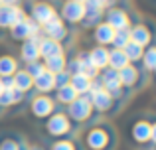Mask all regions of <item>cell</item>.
<instances>
[{
  "instance_id": "obj_7",
  "label": "cell",
  "mask_w": 156,
  "mask_h": 150,
  "mask_svg": "<svg viewBox=\"0 0 156 150\" xmlns=\"http://www.w3.org/2000/svg\"><path fill=\"white\" fill-rule=\"evenodd\" d=\"M99 81H101V87H103L105 91L113 97V99H117V101H121V103H122V99L129 97V93H126L125 89H122V85H121L119 71L107 67V69L99 71Z\"/></svg>"
},
{
  "instance_id": "obj_39",
  "label": "cell",
  "mask_w": 156,
  "mask_h": 150,
  "mask_svg": "<svg viewBox=\"0 0 156 150\" xmlns=\"http://www.w3.org/2000/svg\"><path fill=\"white\" fill-rule=\"evenodd\" d=\"M0 6H22V0H0Z\"/></svg>"
},
{
  "instance_id": "obj_31",
  "label": "cell",
  "mask_w": 156,
  "mask_h": 150,
  "mask_svg": "<svg viewBox=\"0 0 156 150\" xmlns=\"http://www.w3.org/2000/svg\"><path fill=\"white\" fill-rule=\"evenodd\" d=\"M122 51H125L129 63H140V58H142V51H144V47L138 46V44H134V42H129L125 47H122Z\"/></svg>"
},
{
  "instance_id": "obj_33",
  "label": "cell",
  "mask_w": 156,
  "mask_h": 150,
  "mask_svg": "<svg viewBox=\"0 0 156 150\" xmlns=\"http://www.w3.org/2000/svg\"><path fill=\"white\" fill-rule=\"evenodd\" d=\"M50 150H81V144L77 142L73 136L71 138H59L51 144Z\"/></svg>"
},
{
  "instance_id": "obj_4",
  "label": "cell",
  "mask_w": 156,
  "mask_h": 150,
  "mask_svg": "<svg viewBox=\"0 0 156 150\" xmlns=\"http://www.w3.org/2000/svg\"><path fill=\"white\" fill-rule=\"evenodd\" d=\"M119 79H121V85L126 93H134L136 89H142L146 83V71L142 69L138 63H129L126 67H122L119 71Z\"/></svg>"
},
{
  "instance_id": "obj_8",
  "label": "cell",
  "mask_w": 156,
  "mask_h": 150,
  "mask_svg": "<svg viewBox=\"0 0 156 150\" xmlns=\"http://www.w3.org/2000/svg\"><path fill=\"white\" fill-rule=\"evenodd\" d=\"M85 12H87V8H85L83 2L63 0L59 12H57V16H59L67 26H79V24L83 22V18H85Z\"/></svg>"
},
{
  "instance_id": "obj_26",
  "label": "cell",
  "mask_w": 156,
  "mask_h": 150,
  "mask_svg": "<svg viewBox=\"0 0 156 150\" xmlns=\"http://www.w3.org/2000/svg\"><path fill=\"white\" fill-rule=\"evenodd\" d=\"M77 91L71 87V85H65V87H59L55 89V95H53V101L57 103V107H67L69 103H73V101L77 99Z\"/></svg>"
},
{
  "instance_id": "obj_25",
  "label": "cell",
  "mask_w": 156,
  "mask_h": 150,
  "mask_svg": "<svg viewBox=\"0 0 156 150\" xmlns=\"http://www.w3.org/2000/svg\"><path fill=\"white\" fill-rule=\"evenodd\" d=\"M44 61V69L50 71L51 75H57L61 71H65V65H67V55L59 54V55H51V58L42 59Z\"/></svg>"
},
{
  "instance_id": "obj_23",
  "label": "cell",
  "mask_w": 156,
  "mask_h": 150,
  "mask_svg": "<svg viewBox=\"0 0 156 150\" xmlns=\"http://www.w3.org/2000/svg\"><path fill=\"white\" fill-rule=\"evenodd\" d=\"M89 58H91L93 65L97 67L99 71H103L109 67V47L105 46H93L89 50Z\"/></svg>"
},
{
  "instance_id": "obj_13",
  "label": "cell",
  "mask_w": 156,
  "mask_h": 150,
  "mask_svg": "<svg viewBox=\"0 0 156 150\" xmlns=\"http://www.w3.org/2000/svg\"><path fill=\"white\" fill-rule=\"evenodd\" d=\"M44 36L42 34H38V36H34V38H30V40H24L22 44H20V51H18V61L20 63H32V61H38V59H42L40 58V47H38V44H40V40H42Z\"/></svg>"
},
{
  "instance_id": "obj_1",
  "label": "cell",
  "mask_w": 156,
  "mask_h": 150,
  "mask_svg": "<svg viewBox=\"0 0 156 150\" xmlns=\"http://www.w3.org/2000/svg\"><path fill=\"white\" fill-rule=\"evenodd\" d=\"M81 140H83L85 150H115L117 131L111 123L99 120V123H93L85 128Z\"/></svg>"
},
{
  "instance_id": "obj_2",
  "label": "cell",
  "mask_w": 156,
  "mask_h": 150,
  "mask_svg": "<svg viewBox=\"0 0 156 150\" xmlns=\"http://www.w3.org/2000/svg\"><path fill=\"white\" fill-rule=\"evenodd\" d=\"M91 97L93 93L87 91V93H81L73 103H69L65 107V115L67 119L73 123V127H83V124H89L93 119H95V113H93V105H91Z\"/></svg>"
},
{
  "instance_id": "obj_37",
  "label": "cell",
  "mask_w": 156,
  "mask_h": 150,
  "mask_svg": "<svg viewBox=\"0 0 156 150\" xmlns=\"http://www.w3.org/2000/svg\"><path fill=\"white\" fill-rule=\"evenodd\" d=\"M69 75L67 71H61V73H57V75H53V83H55V89H59V87H65V85H69Z\"/></svg>"
},
{
  "instance_id": "obj_22",
  "label": "cell",
  "mask_w": 156,
  "mask_h": 150,
  "mask_svg": "<svg viewBox=\"0 0 156 150\" xmlns=\"http://www.w3.org/2000/svg\"><path fill=\"white\" fill-rule=\"evenodd\" d=\"M75 58H77V61H79V73L87 75L89 79H95V77H99V69L93 65L91 58H89V50H81L79 54L75 55Z\"/></svg>"
},
{
  "instance_id": "obj_19",
  "label": "cell",
  "mask_w": 156,
  "mask_h": 150,
  "mask_svg": "<svg viewBox=\"0 0 156 150\" xmlns=\"http://www.w3.org/2000/svg\"><path fill=\"white\" fill-rule=\"evenodd\" d=\"M26 99H28V95H24L18 89H4V91L0 93V109L4 111V109L16 107V105L24 103Z\"/></svg>"
},
{
  "instance_id": "obj_6",
  "label": "cell",
  "mask_w": 156,
  "mask_h": 150,
  "mask_svg": "<svg viewBox=\"0 0 156 150\" xmlns=\"http://www.w3.org/2000/svg\"><path fill=\"white\" fill-rule=\"evenodd\" d=\"M93 97H91V105H93V113L99 117H105V115H115V113L121 109V101L113 99L105 89H99V91H91Z\"/></svg>"
},
{
  "instance_id": "obj_10",
  "label": "cell",
  "mask_w": 156,
  "mask_h": 150,
  "mask_svg": "<svg viewBox=\"0 0 156 150\" xmlns=\"http://www.w3.org/2000/svg\"><path fill=\"white\" fill-rule=\"evenodd\" d=\"M55 111H59V109H57V103L53 101L51 95H36L30 101V115L38 120H46Z\"/></svg>"
},
{
  "instance_id": "obj_20",
  "label": "cell",
  "mask_w": 156,
  "mask_h": 150,
  "mask_svg": "<svg viewBox=\"0 0 156 150\" xmlns=\"http://www.w3.org/2000/svg\"><path fill=\"white\" fill-rule=\"evenodd\" d=\"M0 150H28L26 142L16 132H2L0 134Z\"/></svg>"
},
{
  "instance_id": "obj_3",
  "label": "cell",
  "mask_w": 156,
  "mask_h": 150,
  "mask_svg": "<svg viewBox=\"0 0 156 150\" xmlns=\"http://www.w3.org/2000/svg\"><path fill=\"white\" fill-rule=\"evenodd\" d=\"M44 128H46V134L51 136V138L59 140V138H71L73 132H75V127L73 123L67 119L63 111H55L53 115H50L46 120H44Z\"/></svg>"
},
{
  "instance_id": "obj_34",
  "label": "cell",
  "mask_w": 156,
  "mask_h": 150,
  "mask_svg": "<svg viewBox=\"0 0 156 150\" xmlns=\"http://www.w3.org/2000/svg\"><path fill=\"white\" fill-rule=\"evenodd\" d=\"M130 42V34L129 30H117L113 36V42H111V47H117V50H122L126 44Z\"/></svg>"
},
{
  "instance_id": "obj_35",
  "label": "cell",
  "mask_w": 156,
  "mask_h": 150,
  "mask_svg": "<svg viewBox=\"0 0 156 150\" xmlns=\"http://www.w3.org/2000/svg\"><path fill=\"white\" fill-rule=\"evenodd\" d=\"M24 69L28 71V75H32V77H38V75L44 71V61H42V59H38V61L26 63V65H24Z\"/></svg>"
},
{
  "instance_id": "obj_46",
  "label": "cell",
  "mask_w": 156,
  "mask_h": 150,
  "mask_svg": "<svg viewBox=\"0 0 156 150\" xmlns=\"http://www.w3.org/2000/svg\"><path fill=\"white\" fill-rule=\"evenodd\" d=\"M0 111H2V109H0Z\"/></svg>"
},
{
  "instance_id": "obj_28",
  "label": "cell",
  "mask_w": 156,
  "mask_h": 150,
  "mask_svg": "<svg viewBox=\"0 0 156 150\" xmlns=\"http://www.w3.org/2000/svg\"><path fill=\"white\" fill-rule=\"evenodd\" d=\"M129 65V59H126L125 51L117 50V47H109V67L115 71H121L122 67Z\"/></svg>"
},
{
  "instance_id": "obj_36",
  "label": "cell",
  "mask_w": 156,
  "mask_h": 150,
  "mask_svg": "<svg viewBox=\"0 0 156 150\" xmlns=\"http://www.w3.org/2000/svg\"><path fill=\"white\" fill-rule=\"evenodd\" d=\"M85 8L87 10H101V12H105L107 8H109V2L107 0H85Z\"/></svg>"
},
{
  "instance_id": "obj_40",
  "label": "cell",
  "mask_w": 156,
  "mask_h": 150,
  "mask_svg": "<svg viewBox=\"0 0 156 150\" xmlns=\"http://www.w3.org/2000/svg\"><path fill=\"white\" fill-rule=\"evenodd\" d=\"M150 144H154V146H156V120H154V123H150Z\"/></svg>"
},
{
  "instance_id": "obj_29",
  "label": "cell",
  "mask_w": 156,
  "mask_h": 150,
  "mask_svg": "<svg viewBox=\"0 0 156 150\" xmlns=\"http://www.w3.org/2000/svg\"><path fill=\"white\" fill-rule=\"evenodd\" d=\"M140 67L144 71H148V73H152L156 69V46L154 44H150V46L144 47L142 58H140Z\"/></svg>"
},
{
  "instance_id": "obj_5",
  "label": "cell",
  "mask_w": 156,
  "mask_h": 150,
  "mask_svg": "<svg viewBox=\"0 0 156 150\" xmlns=\"http://www.w3.org/2000/svg\"><path fill=\"white\" fill-rule=\"evenodd\" d=\"M42 36L44 38H50L53 42H59L63 47H67L73 42V32L59 16H55L53 20H50L48 24L42 26Z\"/></svg>"
},
{
  "instance_id": "obj_15",
  "label": "cell",
  "mask_w": 156,
  "mask_h": 150,
  "mask_svg": "<svg viewBox=\"0 0 156 150\" xmlns=\"http://www.w3.org/2000/svg\"><path fill=\"white\" fill-rule=\"evenodd\" d=\"M26 16L28 12L22 6H0V30H10Z\"/></svg>"
},
{
  "instance_id": "obj_12",
  "label": "cell",
  "mask_w": 156,
  "mask_h": 150,
  "mask_svg": "<svg viewBox=\"0 0 156 150\" xmlns=\"http://www.w3.org/2000/svg\"><path fill=\"white\" fill-rule=\"evenodd\" d=\"M28 16H30L40 28H42L44 24H48L50 20H53L57 16V8L53 6L50 0H36V2H32L30 14H28Z\"/></svg>"
},
{
  "instance_id": "obj_18",
  "label": "cell",
  "mask_w": 156,
  "mask_h": 150,
  "mask_svg": "<svg viewBox=\"0 0 156 150\" xmlns=\"http://www.w3.org/2000/svg\"><path fill=\"white\" fill-rule=\"evenodd\" d=\"M34 91L38 95H50L55 91V83H53V75L50 71L44 69L38 77H34Z\"/></svg>"
},
{
  "instance_id": "obj_16",
  "label": "cell",
  "mask_w": 156,
  "mask_h": 150,
  "mask_svg": "<svg viewBox=\"0 0 156 150\" xmlns=\"http://www.w3.org/2000/svg\"><path fill=\"white\" fill-rule=\"evenodd\" d=\"M130 138H133V142L136 144H148L150 142V120L146 119H138L133 123V127H130Z\"/></svg>"
},
{
  "instance_id": "obj_9",
  "label": "cell",
  "mask_w": 156,
  "mask_h": 150,
  "mask_svg": "<svg viewBox=\"0 0 156 150\" xmlns=\"http://www.w3.org/2000/svg\"><path fill=\"white\" fill-rule=\"evenodd\" d=\"M103 22L117 32V30H129L130 24H133V18H130V14H129L126 8L115 6L113 4V6H109L103 12Z\"/></svg>"
},
{
  "instance_id": "obj_27",
  "label": "cell",
  "mask_w": 156,
  "mask_h": 150,
  "mask_svg": "<svg viewBox=\"0 0 156 150\" xmlns=\"http://www.w3.org/2000/svg\"><path fill=\"white\" fill-rule=\"evenodd\" d=\"M18 69H20V61L14 58V55H10V54L0 55V77L14 75Z\"/></svg>"
},
{
  "instance_id": "obj_24",
  "label": "cell",
  "mask_w": 156,
  "mask_h": 150,
  "mask_svg": "<svg viewBox=\"0 0 156 150\" xmlns=\"http://www.w3.org/2000/svg\"><path fill=\"white\" fill-rule=\"evenodd\" d=\"M40 47V58L46 59V58H51V55H59V54H65V47L61 46L59 42H53L50 38H42L38 44Z\"/></svg>"
},
{
  "instance_id": "obj_11",
  "label": "cell",
  "mask_w": 156,
  "mask_h": 150,
  "mask_svg": "<svg viewBox=\"0 0 156 150\" xmlns=\"http://www.w3.org/2000/svg\"><path fill=\"white\" fill-rule=\"evenodd\" d=\"M38 34H42V28H40L30 16H26L24 20H20L18 24H14V26L8 30V36H10L14 42H24V40H30Z\"/></svg>"
},
{
  "instance_id": "obj_14",
  "label": "cell",
  "mask_w": 156,
  "mask_h": 150,
  "mask_svg": "<svg viewBox=\"0 0 156 150\" xmlns=\"http://www.w3.org/2000/svg\"><path fill=\"white\" fill-rule=\"evenodd\" d=\"M129 34H130V42H134V44H138V46L146 47V46L152 44L156 32L148 26V24H144V22H133V24H130V28H129Z\"/></svg>"
},
{
  "instance_id": "obj_43",
  "label": "cell",
  "mask_w": 156,
  "mask_h": 150,
  "mask_svg": "<svg viewBox=\"0 0 156 150\" xmlns=\"http://www.w3.org/2000/svg\"><path fill=\"white\" fill-rule=\"evenodd\" d=\"M152 77H154V79H156V69H154V71H152Z\"/></svg>"
},
{
  "instance_id": "obj_21",
  "label": "cell",
  "mask_w": 156,
  "mask_h": 150,
  "mask_svg": "<svg viewBox=\"0 0 156 150\" xmlns=\"http://www.w3.org/2000/svg\"><path fill=\"white\" fill-rule=\"evenodd\" d=\"M12 77H14V89L22 91L24 95H30V93L34 91V77L28 75V71L24 69V67H20Z\"/></svg>"
},
{
  "instance_id": "obj_42",
  "label": "cell",
  "mask_w": 156,
  "mask_h": 150,
  "mask_svg": "<svg viewBox=\"0 0 156 150\" xmlns=\"http://www.w3.org/2000/svg\"><path fill=\"white\" fill-rule=\"evenodd\" d=\"M4 91V87H2V81H0V93H2Z\"/></svg>"
},
{
  "instance_id": "obj_41",
  "label": "cell",
  "mask_w": 156,
  "mask_h": 150,
  "mask_svg": "<svg viewBox=\"0 0 156 150\" xmlns=\"http://www.w3.org/2000/svg\"><path fill=\"white\" fill-rule=\"evenodd\" d=\"M107 2H109V6H113V4L117 2V0H107Z\"/></svg>"
},
{
  "instance_id": "obj_32",
  "label": "cell",
  "mask_w": 156,
  "mask_h": 150,
  "mask_svg": "<svg viewBox=\"0 0 156 150\" xmlns=\"http://www.w3.org/2000/svg\"><path fill=\"white\" fill-rule=\"evenodd\" d=\"M99 22H103V12L101 10H87L83 22H81L79 26L83 28V30H89V28H95Z\"/></svg>"
},
{
  "instance_id": "obj_38",
  "label": "cell",
  "mask_w": 156,
  "mask_h": 150,
  "mask_svg": "<svg viewBox=\"0 0 156 150\" xmlns=\"http://www.w3.org/2000/svg\"><path fill=\"white\" fill-rule=\"evenodd\" d=\"M0 81H2V87L4 89H14V77H12V75L0 77Z\"/></svg>"
},
{
  "instance_id": "obj_17",
  "label": "cell",
  "mask_w": 156,
  "mask_h": 150,
  "mask_svg": "<svg viewBox=\"0 0 156 150\" xmlns=\"http://www.w3.org/2000/svg\"><path fill=\"white\" fill-rule=\"evenodd\" d=\"M93 30V42L97 46H105V47H111V42H113V36H115V30L111 26H107L105 22H99Z\"/></svg>"
},
{
  "instance_id": "obj_44",
  "label": "cell",
  "mask_w": 156,
  "mask_h": 150,
  "mask_svg": "<svg viewBox=\"0 0 156 150\" xmlns=\"http://www.w3.org/2000/svg\"><path fill=\"white\" fill-rule=\"evenodd\" d=\"M75 2H85V0H75Z\"/></svg>"
},
{
  "instance_id": "obj_30",
  "label": "cell",
  "mask_w": 156,
  "mask_h": 150,
  "mask_svg": "<svg viewBox=\"0 0 156 150\" xmlns=\"http://www.w3.org/2000/svg\"><path fill=\"white\" fill-rule=\"evenodd\" d=\"M69 85L77 91V95H81V93L89 91V87H91V79H89L87 75H83V73H75V75L69 77Z\"/></svg>"
},
{
  "instance_id": "obj_45",
  "label": "cell",
  "mask_w": 156,
  "mask_h": 150,
  "mask_svg": "<svg viewBox=\"0 0 156 150\" xmlns=\"http://www.w3.org/2000/svg\"><path fill=\"white\" fill-rule=\"evenodd\" d=\"M34 150H38V148H34Z\"/></svg>"
}]
</instances>
